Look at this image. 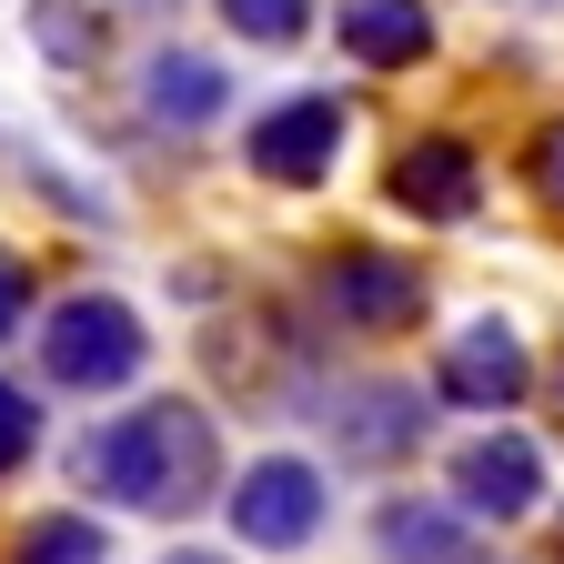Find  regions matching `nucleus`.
<instances>
[{"label":"nucleus","instance_id":"8","mask_svg":"<svg viewBox=\"0 0 564 564\" xmlns=\"http://www.w3.org/2000/svg\"><path fill=\"white\" fill-rule=\"evenodd\" d=\"M393 202L413 212V223H474V202H484V162H474V141H454V131L413 141V152L393 162Z\"/></svg>","mask_w":564,"mask_h":564},{"label":"nucleus","instance_id":"9","mask_svg":"<svg viewBox=\"0 0 564 564\" xmlns=\"http://www.w3.org/2000/svg\"><path fill=\"white\" fill-rule=\"evenodd\" d=\"M454 494H464L474 514L514 524V514H534V494H544V454H534L524 434H474V444L454 454Z\"/></svg>","mask_w":564,"mask_h":564},{"label":"nucleus","instance_id":"4","mask_svg":"<svg viewBox=\"0 0 564 564\" xmlns=\"http://www.w3.org/2000/svg\"><path fill=\"white\" fill-rule=\"evenodd\" d=\"M323 434H333L343 464H413V444L434 434V403L393 373H373V383H343L323 403Z\"/></svg>","mask_w":564,"mask_h":564},{"label":"nucleus","instance_id":"12","mask_svg":"<svg viewBox=\"0 0 564 564\" xmlns=\"http://www.w3.org/2000/svg\"><path fill=\"white\" fill-rule=\"evenodd\" d=\"M373 544H383V564H474L464 514H444V505H413V494H393V505L373 514Z\"/></svg>","mask_w":564,"mask_h":564},{"label":"nucleus","instance_id":"15","mask_svg":"<svg viewBox=\"0 0 564 564\" xmlns=\"http://www.w3.org/2000/svg\"><path fill=\"white\" fill-rule=\"evenodd\" d=\"M223 21H232L242 41H262V51H282V41L313 31V0H223Z\"/></svg>","mask_w":564,"mask_h":564},{"label":"nucleus","instance_id":"20","mask_svg":"<svg viewBox=\"0 0 564 564\" xmlns=\"http://www.w3.org/2000/svg\"><path fill=\"white\" fill-rule=\"evenodd\" d=\"M554 564H564V514H554Z\"/></svg>","mask_w":564,"mask_h":564},{"label":"nucleus","instance_id":"5","mask_svg":"<svg viewBox=\"0 0 564 564\" xmlns=\"http://www.w3.org/2000/svg\"><path fill=\"white\" fill-rule=\"evenodd\" d=\"M313 293H323V313H333L343 333H403V323H423V272H413L403 252H373V242L333 252V262L313 272Z\"/></svg>","mask_w":564,"mask_h":564},{"label":"nucleus","instance_id":"11","mask_svg":"<svg viewBox=\"0 0 564 564\" xmlns=\"http://www.w3.org/2000/svg\"><path fill=\"white\" fill-rule=\"evenodd\" d=\"M343 51L373 61V70H413L423 51H434V11L423 0H343Z\"/></svg>","mask_w":564,"mask_h":564},{"label":"nucleus","instance_id":"19","mask_svg":"<svg viewBox=\"0 0 564 564\" xmlns=\"http://www.w3.org/2000/svg\"><path fill=\"white\" fill-rule=\"evenodd\" d=\"M162 564H232V554H202V544H182V554H162Z\"/></svg>","mask_w":564,"mask_h":564},{"label":"nucleus","instance_id":"17","mask_svg":"<svg viewBox=\"0 0 564 564\" xmlns=\"http://www.w3.org/2000/svg\"><path fill=\"white\" fill-rule=\"evenodd\" d=\"M21 323H31V262H21L11 242H0V343H11Z\"/></svg>","mask_w":564,"mask_h":564},{"label":"nucleus","instance_id":"6","mask_svg":"<svg viewBox=\"0 0 564 564\" xmlns=\"http://www.w3.org/2000/svg\"><path fill=\"white\" fill-rule=\"evenodd\" d=\"M242 162H252L262 182H282V192L333 182V162H343V101H333V91L272 101V111L252 121V141H242Z\"/></svg>","mask_w":564,"mask_h":564},{"label":"nucleus","instance_id":"14","mask_svg":"<svg viewBox=\"0 0 564 564\" xmlns=\"http://www.w3.org/2000/svg\"><path fill=\"white\" fill-rule=\"evenodd\" d=\"M31 41H41L61 70H82V61H91V41H101V21L82 11V0H31Z\"/></svg>","mask_w":564,"mask_h":564},{"label":"nucleus","instance_id":"13","mask_svg":"<svg viewBox=\"0 0 564 564\" xmlns=\"http://www.w3.org/2000/svg\"><path fill=\"white\" fill-rule=\"evenodd\" d=\"M11 564H111V544H101V524L91 514H41L31 534H21V554Z\"/></svg>","mask_w":564,"mask_h":564},{"label":"nucleus","instance_id":"21","mask_svg":"<svg viewBox=\"0 0 564 564\" xmlns=\"http://www.w3.org/2000/svg\"><path fill=\"white\" fill-rule=\"evenodd\" d=\"M554 403H564V364H554Z\"/></svg>","mask_w":564,"mask_h":564},{"label":"nucleus","instance_id":"2","mask_svg":"<svg viewBox=\"0 0 564 564\" xmlns=\"http://www.w3.org/2000/svg\"><path fill=\"white\" fill-rule=\"evenodd\" d=\"M141 313L131 303H111V293H82V303H61L51 313V333H41V364H51V383H70V393H121L131 373H141Z\"/></svg>","mask_w":564,"mask_h":564},{"label":"nucleus","instance_id":"10","mask_svg":"<svg viewBox=\"0 0 564 564\" xmlns=\"http://www.w3.org/2000/svg\"><path fill=\"white\" fill-rule=\"evenodd\" d=\"M141 111L172 121V131H202V121L232 111V82H223V61H202V51H152L141 61Z\"/></svg>","mask_w":564,"mask_h":564},{"label":"nucleus","instance_id":"18","mask_svg":"<svg viewBox=\"0 0 564 564\" xmlns=\"http://www.w3.org/2000/svg\"><path fill=\"white\" fill-rule=\"evenodd\" d=\"M524 172H534V202H544L554 223H564V121H554V131L534 141V162H524Z\"/></svg>","mask_w":564,"mask_h":564},{"label":"nucleus","instance_id":"7","mask_svg":"<svg viewBox=\"0 0 564 564\" xmlns=\"http://www.w3.org/2000/svg\"><path fill=\"white\" fill-rule=\"evenodd\" d=\"M434 393L444 403H464V413H505V403H524L534 393V364H524V333L514 323H464L454 343H444V364H434Z\"/></svg>","mask_w":564,"mask_h":564},{"label":"nucleus","instance_id":"1","mask_svg":"<svg viewBox=\"0 0 564 564\" xmlns=\"http://www.w3.org/2000/svg\"><path fill=\"white\" fill-rule=\"evenodd\" d=\"M70 474L131 514H202L212 484H223V434H212L202 403H141L101 434H82Z\"/></svg>","mask_w":564,"mask_h":564},{"label":"nucleus","instance_id":"16","mask_svg":"<svg viewBox=\"0 0 564 564\" xmlns=\"http://www.w3.org/2000/svg\"><path fill=\"white\" fill-rule=\"evenodd\" d=\"M31 444H41V403H31L21 383H0V474H21Z\"/></svg>","mask_w":564,"mask_h":564},{"label":"nucleus","instance_id":"3","mask_svg":"<svg viewBox=\"0 0 564 564\" xmlns=\"http://www.w3.org/2000/svg\"><path fill=\"white\" fill-rule=\"evenodd\" d=\"M323 514H333V484H323V464H303V454H262V464L232 484V534H242L252 554H303V544L323 534Z\"/></svg>","mask_w":564,"mask_h":564}]
</instances>
